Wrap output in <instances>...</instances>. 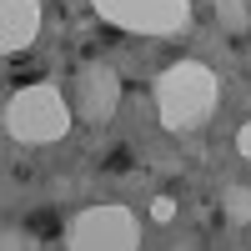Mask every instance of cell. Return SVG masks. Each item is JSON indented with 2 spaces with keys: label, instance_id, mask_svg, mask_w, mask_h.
I'll list each match as a JSON object with an SVG mask.
<instances>
[{
  "label": "cell",
  "instance_id": "obj_1",
  "mask_svg": "<svg viewBox=\"0 0 251 251\" xmlns=\"http://www.w3.org/2000/svg\"><path fill=\"white\" fill-rule=\"evenodd\" d=\"M156 106H161V126L171 131H196V126L216 111V75L201 60H181L156 80Z\"/></svg>",
  "mask_w": 251,
  "mask_h": 251
},
{
  "label": "cell",
  "instance_id": "obj_2",
  "mask_svg": "<svg viewBox=\"0 0 251 251\" xmlns=\"http://www.w3.org/2000/svg\"><path fill=\"white\" fill-rule=\"evenodd\" d=\"M66 126H71V111H66V100L50 86H25V91H15L10 106H5V131L15 141H30V146L60 141Z\"/></svg>",
  "mask_w": 251,
  "mask_h": 251
},
{
  "label": "cell",
  "instance_id": "obj_3",
  "mask_svg": "<svg viewBox=\"0 0 251 251\" xmlns=\"http://www.w3.org/2000/svg\"><path fill=\"white\" fill-rule=\"evenodd\" d=\"M66 241L75 251H136V216L126 206H91L71 221Z\"/></svg>",
  "mask_w": 251,
  "mask_h": 251
},
{
  "label": "cell",
  "instance_id": "obj_4",
  "mask_svg": "<svg viewBox=\"0 0 251 251\" xmlns=\"http://www.w3.org/2000/svg\"><path fill=\"white\" fill-rule=\"evenodd\" d=\"M100 20H111L121 30H146V35H171L186 25V0H91Z\"/></svg>",
  "mask_w": 251,
  "mask_h": 251
},
{
  "label": "cell",
  "instance_id": "obj_5",
  "mask_svg": "<svg viewBox=\"0 0 251 251\" xmlns=\"http://www.w3.org/2000/svg\"><path fill=\"white\" fill-rule=\"evenodd\" d=\"M40 30V5L35 0H0V46H5V55L25 50L30 40Z\"/></svg>",
  "mask_w": 251,
  "mask_h": 251
},
{
  "label": "cell",
  "instance_id": "obj_6",
  "mask_svg": "<svg viewBox=\"0 0 251 251\" xmlns=\"http://www.w3.org/2000/svg\"><path fill=\"white\" fill-rule=\"evenodd\" d=\"M111 111H116V75L100 66V71L86 75V116L91 121H106Z\"/></svg>",
  "mask_w": 251,
  "mask_h": 251
},
{
  "label": "cell",
  "instance_id": "obj_7",
  "mask_svg": "<svg viewBox=\"0 0 251 251\" xmlns=\"http://www.w3.org/2000/svg\"><path fill=\"white\" fill-rule=\"evenodd\" d=\"M226 216L251 221V186H231V191H226Z\"/></svg>",
  "mask_w": 251,
  "mask_h": 251
},
{
  "label": "cell",
  "instance_id": "obj_8",
  "mask_svg": "<svg viewBox=\"0 0 251 251\" xmlns=\"http://www.w3.org/2000/svg\"><path fill=\"white\" fill-rule=\"evenodd\" d=\"M151 216H156V221H171V216H176V201H171V196H156Z\"/></svg>",
  "mask_w": 251,
  "mask_h": 251
},
{
  "label": "cell",
  "instance_id": "obj_9",
  "mask_svg": "<svg viewBox=\"0 0 251 251\" xmlns=\"http://www.w3.org/2000/svg\"><path fill=\"white\" fill-rule=\"evenodd\" d=\"M236 146H241V156L251 161V126H241V136H236Z\"/></svg>",
  "mask_w": 251,
  "mask_h": 251
}]
</instances>
